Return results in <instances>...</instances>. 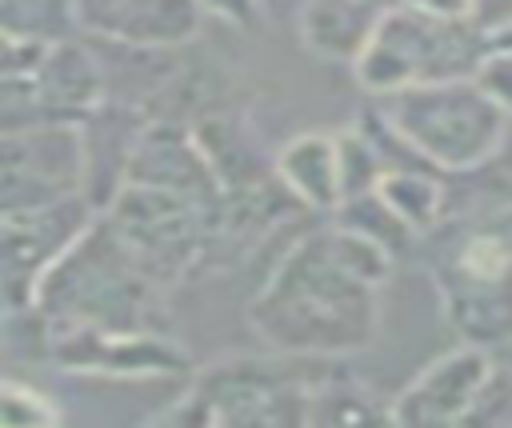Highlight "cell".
<instances>
[{"instance_id":"3","label":"cell","mask_w":512,"mask_h":428,"mask_svg":"<svg viewBox=\"0 0 512 428\" xmlns=\"http://www.w3.org/2000/svg\"><path fill=\"white\" fill-rule=\"evenodd\" d=\"M164 292L168 288L148 276V268L100 212L96 224L48 268L32 308L48 324L160 328Z\"/></svg>"},{"instance_id":"9","label":"cell","mask_w":512,"mask_h":428,"mask_svg":"<svg viewBox=\"0 0 512 428\" xmlns=\"http://www.w3.org/2000/svg\"><path fill=\"white\" fill-rule=\"evenodd\" d=\"M44 356L68 372H96L120 380L184 376L192 356L160 328H96V324H48Z\"/></svg>"},{"instance_id":"16","label":"cell","mask_w":512,"mask_h":428,"mask_svg":"<svg viewBox=\"0 0 512 428\" xmlns=\"http://www.w3.org/2000/svg\"><path fill=\"white\" fill-rule=\"evenodd\" d=\"M212 172L220 176L224 192H236V188H252V184H264L276 176V160H264L260 152V140H252V128L244 116L236 112H204L196 124H192Z\"/></svg>"},{"instance_id":"1","label":"cell","mask_w":512,"mask_h":428,"mask_svg":"<svg viewBox=\"0 0 512 428\" xmlns=\"http://www.w3.org/2000/svg\"><path fill=\"white\" fill-rule=\"evenodd\" d=\"M392 256L364 232L328 224L300 232L248 304L252 332L288 356H352L380 332Z\"/></svg>"},{"instance_id":"5","label":"cell","mask_w":512,"mask_h":428,"mask_svg":"<svg viewBox=\"0 0 512 428\" xmlns=\"http://www.w3.org/2000/svg\"><path fill=\"white\" fill-rule=\"evenodd\" d=\"M484 52L488 32L480 20H444L412 4H396L384 12L352 76L368 96H392L416 84L472 76Z\"/></svg>"},{"instance_id":"22","label":"cell","mask_w":512,"mask_h":428,"mask_svg":"<svg viewBox=\"0 0 512 428\" xmlns=\"http://www.w3.org/2000/svg\"><path fill=\"white\" fill-rule=\"evenodd\" d=\"M476 84L512 116V48H492L488 44V52L480 56V64H476Z\"/></svg>"},{"instance_id":"8","label":"cell","mask_w":512,"mask_h":428,"mask_svg":"<svg viewBox=\"0 0 512 428\" xmlns=\"http://www.w3.org/2000/svg\"><path fill=\"white\" fill-rule=\"evenodd\" d=\"M84 124H28L0 140V212H28L88 192Z\"/></svg>"},{"instance_id":"25","label":"cell","mask_w":512,"mask_h":428,"mask_svg":"<svg viewBox=\"0 0 512 428\" xmlns=\"http://www.w3.org/2000/svg\"><path fill=\"white\" fill-rule=\"evenodd\" d=\"M484 32H488V44L492 48H512V12L504 20H496L492 28H484Z\"/></svg>"},{"instance_id":"23","label":"cell","mask_w":512,"mask_h":428,"mask_svg":"<svg viewBox=\"0 0 512 428\" xmlns=\"http://www.w3.org/2000/svg\"><path fill=\"white\" fill-rule=\"evenodd\" d=\"M200 4H204L208 16H220V20L240 24V28L260 20V0H200Z\"/></svg>"},{"instance_id":"26","label":"cell","mask_w":512,"mask_h":428,"mask_svg":"<svg viewBox=\"0 0 512 428\" xmlns=\"http://www.w3.org/2000/svg\"><path fill=\"white\" fill-rule=\"evenodd\" d=\"M492 168H496V172H500V176L512 184V136H508V144H504V152L496 156V164H492Z\"/></svg>"},{"instance_id":"7","label":"cell","mask_w":512,"mask_h":428,"mask_svg":"<svg viewBox=\"0 0 512 428\" xmlns=\"http://www.w3.org/2000/svg\"><path fill=\"white\" fill-rule=\"evenodd\" d=\"M4 132L28 124H88L108 104V72L72 36L52 40L28 76H0Z\"/></svg>"},{"instance_id":"20","label":"cell","mask_w":512,"mask_h":428,"mask_svg":"<svg viewBox=\"0 0 512 428\" xmlns=\"http://www.w3.org/2000/svg\"><path fill=\"white\" fill-rule=\"evenodd\" d=\"M60 420H64V412L40 388H32L16 376H4V384H0V424L4 428H48Z\"/></svg>"},{"instance_id":"18","label":"cell","mask_w":512,"mask_h":428,"mask_svg":"<svg viewBox=\"0 0 512 428\" xmlns=\"http://www.w3.org/2000/svg\"><path fill=\"white\" fill-rule=\"evenodd\" d=\"M332 220H340L344 228H352V232H364V236H372L376 244H384L392 256H408V252H416V244H420V232L372 188V192H360V196H348L336 212H332Z\"/></svg>"},{"instance_id":"15","label":"cell","mask_w":512,"mask_h":428,"mask_svg":"<svg viewBox=\"0 0 512 428\" xmlns=\"http://www.w3.org/2000/svg\"><path fill=\"white\" fill-rule=\"evenodd\" d=\"M380 20H384V12L364 0H304L296 28H300V44L316 60L356 68V60L372 44Z\"/></svg>"},{"instance_id":"27","label":"cell","mask_w":512,"mask_h":428,"mask_svg":"<svg viewBox=\"0 0 512 428\" xmlns=\"http://www.w3.org/2000/svg\"><path fill=\"white\" fill-rule=\"evenodd\" d=\"M364 4H372V8H380V12H388V8H396V4H404V0H364Z\"/></svg>"},{"instance_id":"4","label":"cell","mask_w":512,"mask_h":428,"mask_svg":"<svg viewBox=\"0 0 512 428\" xmlns=\"http://www.w3.org/2000/svg\"><path fill=\"white\" fill-rule=\"evenodd\" d=\"M336 356H232L200 368L192 388L160 412L164 424H312L316 388Z\"/></svg>"},{"instance_id":"11","label":"cell","mask_w":512,"mask_h":428,"mask_svg":"<svg viewBox=\"0 0 512 428\" xmlns=\"http://www.w3.org/2000/svg\"><path fill=\"white\" fill-rule=\"evenodd\" d=\"M200 0H76V28L116 48L176 52L200 36Z\"/></svg>"},{"instance_id":"6","label":"cell","mask_w":512,"mask_h":428,"mask_svg":"<svg viewBox=\"0 0 512 428\" xmlns=\"http://www.w3.org/2000/svg\"><path fill=\"white\" fill-rule=\"evenodd\" d=\"M100 212L132 248V256L148 268V276L164 288L188 280L212 260L220 204H200L156 184L124 180Z\"/></svg>"},{"instance_id":"19","label":"cell","mask_w":512,"mask_h":428,"mask_svg":"<svg viewBox=\"0 0 512 428\" xmlns=\"http://www.w3.org/2000/svg\"><path fill=\"white\" fill-rule=\"evenodd\" d=\"M0 24L8 36H36V40H64L76 28V0H4Z\"/></svg>"},{"instance_id":"13","label":"cell","mask_w":512,"mask_h":428,"mask_svg":"<svg viewBox=\"0 0 512 428\" xmlns=\"http://www.w3.org/2000/svg\"><path fill=\"white\" fill-rule=\"evenodd\" d=\"M124 180L136 184H156L180 196H192L200 204H220L224 200V184L212 172L192 124L176 120V116H152L124 164Z\"/></svg>"},{"instance_id":"2","label":"cell","mask_w":512,"mask_h":428,"mask_svg":"<svg viewBox=\"0 0 512 428\" xmlns=\"http://www.w3.org/2000/svg\"><path fill=\"white\" fill-rule=\"evenodd\" d=\"M372 124L416 164L444 176H472L496 164L512 136V116L476 84V76L416 84L376 96Z\"/></svg>"},{"instance_id":"10","label":"cell","mask_w":512,"mask_h":428,"mask_svg":"<svg viewBox=\"0 0 512 428\" xmlns=\"http://www.w3.org/2000/svg\"><path fill=\"white\" fill-rule=\"evenodd\" d=\"M100 204L80 192L28 212H4V312L36 304V288L48 268L96 224Z\"/></svg>"},{"instance_id":"12","label":"cell","mask_w":512,"mask_h":428,"mask_svg":"<svg viewBox=\"0 0 512 428\" xmlns=\"http://www.w3.org/2000/svg\"><path fill=\"white\" fill-rule=\"evenodd\" d=\"M496 368L492 348L460 344L444 356H436L392 404V424H464L472 404L480 400L488 376Z\"/></svg>"},{"instance_id":"17","label":"cell","mask_w":512,"mask_h":428,"mask_svg":"<svg viewBox=\"0 0 512 428\" xmlns=\"http://www.w3.org/2000/svg\"><path fill=\"white\" fill-rule=\"evenodd\" d=\"M376 192L424 236L432 232L444 216H448V204H452V192H448V180L444 172L428 168V164H392L384 172V180L376 184Z\"/></svg>"},{"instance_id":"14","label":"cell","mask_w":512,"mask_h":428,"mask_svg":"<svg viewBox=\"0 0 512 428\" xmlns=\"http://www.w3.org/2000/svg\"><path fill=\"white\" fill-rule=\"evenodd\" d=\"M276 180L292 192L304 212L332 216L344 204V172H340V144L336 132H300L272 156Z\"/></svg>"},{"instance_id":"24","label":"cell","mask_w":512,"mask_h":428,"mask_svg":"<svg viewBox=\"0 0 512 428\" xmlns=\"http://www.w3.org/2000/svg\"><path fill=\"white\" fill-rule=\"evenodd\" d=\"M404 4L444 20H480V0H404Z\"/></svg>"},{"instance_id":"21","label":"cell","mask_w":512,"mask_h":428,"mask_svg":"<svg viewBox=\"0 0 512 428\" xmlns=\"http://www.w3.org/2000/svg\"><path fill=\"white\" fill-rule=\"evenodd\" d=\"M464 424H492V428H512V368L496 364L480 400L472 404Z\"/></svg>"}]
</instances>
